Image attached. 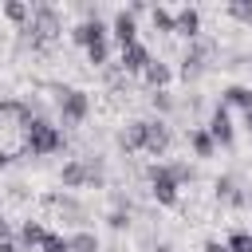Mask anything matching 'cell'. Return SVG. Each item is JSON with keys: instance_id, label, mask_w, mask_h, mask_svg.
I'll return each instance as SVG.
<instances>
[{"instance_id": "cell-1", "label": "cell", "mask_w": 252, "mask_h": 252, "mask_svg": "<svg viewBox=\"0 0 252 252\" xmlns=\"http://www.w3.org/2000/svg\"><path fill=\"white\" fill-rule=\"evenodd\" d=\"M63 146H67V138L51 118H28L24 130H20V154L47 158V154H59Z\"/></svg>"}, {"instance_id": "cell-2", "label": "cell", "mask_w": 252, "mask_h": 252, "mask_svg": "<svg viewBox=\"0 0 252 252\" xmlns=\"http://www.w3.org/2000/svg\"><path fill=\"white\" fill-rule=\"evenodd\" d=\"M20 32H24V39L32 43V51H47L51 39L63 32V16H59L55 4H32V20H28V28H20Z\"/></svg>"}, {"instance_id": "cell-3", "label": "cell", "mask_w": 252, "mask_h": 252, "mask_svg": "<svg viewBox=\"0 0 252 252\" xmlns=\"http://www.w3.org/2000/svg\"><path fill=\"white\" fill-rule=\"evenodd\" d=\"M55 114L63 118V126H79L91 114V94L79 87H55Z\"/></svg>"}, {"instance_id": "cell-4", "label": "cell", "mask_w": 252, "mask_h": 252, "mask_svg": "<svg viewBox=\"0 0 252 252\" xmlns=\"http://www.w3.org/2000/svg\"><path fill=\"white\" fill-rule=\"evenodd\" d=\"M146 181H150V197H154L158 205L173 209V205L181 201V185L173 181V173H169V165H165V161H154V165L146 169Z\"/></svg>"}, {"instance_id": "cell-5", "label": "cell", "mask_w": 252, "mask_h": 252, "mask_svg": "<svg viewBox=\"0 0 252 252\" xmlns=\"http://www.w3.org/2000/svg\"><path fill=\"white\" fill-rule=\"evenodd\" d=\"M169 146H173V126H169V118H142V154L165 158Z\"/></svg>"}, {"instance_id": "cell-6", "label": "cell", "mask_w": 252, "mask_h": 252, "mask_svg": "<svg viewBox=\"0 0 252 252\" xmlns=\"http://www.w3.org/2000/svg\"><path fill=\"white\" fill-rule=\"evenodd\" d=\"M213 51H217V43L213 39H193L189 47H185V55H181V79L185 83H197L205 71H209V59H213Z\"/></svg>"}, {"instance_id": "cell-7", "label": "cell", "mask_w": 252, "mask_h": 252, "mask_svg": "<svg viewBox=\"0 0 252 252\" xmlns=\"http://www.w3.org/2000/svg\"><path fill=\"white\" fill-rule=\"evenodd\" d=\"M67 35H71V43H75V47H83V51H87V47H94V43L110 39V24H106V20H79Z\"/></svg>"}, {"instance_id": "cell-8", "label": "cell", "mask_w": 252, "mask_h": 252, "mask_svg": "<svg viewBox=\"0 0 252 252\" xmlns=\"http://www.w3.org/2000/svg\"><path fill=\"white\" fill-rule=\"evenodd\" d=\"M154 59V51L142 43V39H134V43H126V47H118V71L130 79V75H142L146 71V63Z\"/></svg>"}, {"instance_id": "cell-9", "label": "cell", "mask_w": 252, "mask_h": 252, "mask_svg": "<svg viewBox=\"0 0 252 252\" xmlns=\"http://www.w3.org/2000/svg\"><path fill=\"white\" fill-rule=\"evenodd\" d=\"M205 130H209V138L217 142V146H224V150H232V142H236V126H232V114L217 102L213 106V114H209V122H205Z\"/></svg>"}, {"instance_id": "cell-10", "label": "cell", "mask_w": 252, "mask_h": 252, "mask_svg": "<svg viewBox=\"0 0 252 252\" xmlns=\"http://www.w3.org/2000/svg\"><path fill=\"white\" fill-rule=\"evenodd\" d=\"M110 35H114L118 47L134 43V39H138V16H134L130 8H118V12L110 16Z\"/></svg>"}, {"instance_id": "cell-11", "label": "cell", "mask_w": 252, "mask_h": 252, "mask_svg": "<svg viewBox=\"0 0 252 252\" xmlns=\"http://www.w3.org/2000/svg\"><path fill=\"white\" fill-rule=\"evenodd\" d=\"M173 35H181V39H189V43L201 39V12L189 8V4L177 8V12H173Z\"/></svg>"}, {"instance_id": "cell-12", "label": "cell", "mask_w": 252, "mask_h": 252, "mask_svg": "<svg viewBox=\"0 0 252 252\" xmlns=\"http://www.w3.org/2000/svg\"><path fill=\"white\" fill-rule=\"evenodd\" d=\"M213 193H217L220 205H232V209H244V205H248V197H244V189L236 185L232 173H220V177L213 181Z\"/></svg>"}, {"instance_id": "cell-13", "label": "cell", "mask_w": 252, "mask_h": 252, "mask_svg": "<svg viewBox=\"0 0 252 252\" xmlns=\"http://www.w3.org/2000/svg\"><path fill=\"white\" fill-rule=\"evenodd\" d=\"M51 209H55L67 224H79V228L87 224V205H83V201H75L71 193H55V197H51Z\"/></svg>"}, {"instance_id": "cell-14", "label": "cell", "mask_w": 252, "mask_h": 252, "mask_svg": "<svg viewBox=\"0 0 252 252\" xmlns=\"http://www.w3.org/2000/svg\"><path fill=\"white\" fill-rule=\"evenodd\" d=\"M138 79H142L150 91H169V83H173V67H169L165 59H150L146 71H142Z\"/></svg>"}, {"instance_id": "cell-15", "label": "cell", "mask_w": 252, "mask_h": 252, "mask_svg": "<svg viewBox=\"0 0 252 252\" xmlns=\"http://www.w3.org/2000/svg\"><path fill=\"white\" fill-rule=\"evenodd\" d=\"M217 102H220L224 110H240V114H244V110L252 106V83H228Z\"/></svg>"}, {"instance_id": "cell-16", "label": "cell", "mask_w": 252, "mask_h": 252, "mask_svg": "<svg viewBox=\"0 0 252 252\" xmlns=\"http://www.w3.org/2000/svg\"><path fill=\"white\" fill-rule=\"evenodd\" d=\"M43 236H47L43 220H32V217H28V220L20 224V232H16V244H20V252H39Z\"/></svg>"}, {"instance_id": "cell-17", "label": "cell", "mask_w": 252, "mask_h": 252, "mask_svg": "<svg viewBox=\"0 0 252 252\" xmlns=\"http://www.w3.org/2000/svg\"><path fill=\"white\" fill-rule=\"evenodd\" d=\"M59 185H63V189H87V161H83V158H71V161L59 169Z\"/></svg>"}, {"instance_id": "cell-18", "label": "cell", "mask_w": 252, "mask_h": 252, "mask_svg": "<svg viewBox=\"0 0 252 252\" xmlns=\"http://www.w3.org/2000/svg\"><path fill=\"white\" fill-rule=\"evenodd\" d=\"M118 150L122 154H142V118H134L118 130Z\"/></svg>"}, {"instance_id": "cell-19", "label": "cell", "mask_w": 252, "mask_h": 252, "mask_svg": "<svg viewBox=\"0 0 252 252\" xmlns=\"http://www.w3.org/2000/svg\"><path fill=\"white\" fill-rule=\"evenodd\" d=\"M185 142H189V150H193V158H213V154H217V142L209 138V130H205V126H193Z\"/></svg>"}, {"instance_id": "cell-20", "label": "cell", "mask_w": 252, "mask_h": 252, "mask_svg": "<svg viewBox=\"0 0 252 252\" xmlns=\"http://www.w3.org/2000/svg\"><path fill=\"white\" fill-rule=\"evenodd\" d=\"M67 248L71 252H102V240L91 228H75V232H67Z\"/></svg>"}, {"instance_id": "cell-21", "label": "cell", "mask_w": 252, "mask_h": 252, "mask_svg": "<svg viewBox=\"0 0 252 252\" xmlns=\"http://www.w3.org/2000/svg\"><path fill=\"white\" fill-rule=\"evenodd\" d=\"M0 12H4V20L16 24V28H28V20H32V4H24V0H4Z\"/></svg>"}, {"instance_id": "cell-22", "label": "cell", "mask_w": 252, "mask_h": 252, "mask_svg": "<svg viewBox=\"0 0 252 252\" xmlns=\"http://www.w3.org/2000/svg\"><path fill=\"white\" fill-rule=\"evenodd\" d=\"M83 161H87V189H102L106 185V161L98 154H87Z\"/></svg>"}, {"instance_id": "cell-23", "label": "cell", "mask_w": 252, "mask_h": 252, "mask_svg": "<svg viewBox=\"0 0 252 252\" xmlns=\"http://www.w3.org/2000/svg\"><path fill=\"white\" fill-rule=\"evenodd\" d=\"M224 16L236 20V24H244V28L252 32V0H232V4H224Z\"/></svg>"}, {"instance_id": "cell-24", "label": "cell", "mask_w": 252, "mask_h": 252, "mask_svg": "<svg viewBox=\"0 0 252 252\" xmlns=\"http://www.w3.org/2000/svg\"><path fill=\"white\" fill-rule=\"evenodd\" d=\"M150 24H154V32H161V35H173V12H169V8L154 4V8H150Z\"/></svg>"}, {"instance_id": "cell-25", "label": "cell", "mask_w": 252, "mask_h": 252, "mask_svg": "<svg viewBox=\"0 0 252 252\" xmlns=\"http://www.w3.org/2000/svg\"><path fill=\"white\" fill-rule=\"evenodd\" d=\"M150 106H154V118H169L177 102H173L169 91H150Z\"/></svg>"}, {"instance_id": "cell-26", "label": "cell", "mask_w": 252, "mask_h": 252, "mask_svg": "<svg viewBox=\"0 0 252 252\" xmlns=\"http://www.w3.org/2000/svg\"><path fill=\"white\" fill-rule=\"evenodd\" d=\"M87 63H91L94 71H102V67L110 63V39H102V43H94V47H87Z\"/></svg>"}, {"instance_id": "cell-27", "label": "cell", "mask_w": 252, "mask_h": 252, "mask_svg": "<svg viewBox=\"0 0 252 252\" xmlns=\"http://www.w3.org/2000/svg\"><path fill=\"white\" fill-rule=\"evenodd\" d=\"M165 165H169V173H173L177 185H193V181H197V169H193L189 161H165Z\"/></svg>"}, {"instance_id": "cell-28", "label": "cell", "mask_w": 252, "mask_h": 252, "mask_svg": "<svg viewBox=\"0 0 252 252\" xmlns=\"http://www.w3.org/2000/svg\"><path fill=\"white\" fill-rule=\"evenodd\" d=\"M228 252H252V232L248 228H236V232H228Z\"/></svg>"}, {"instance_id": "cell-29", "label": "cell", "mask_w": 252, "mask_h": 252, "mask_svg": "<svg viewBox=\"0 0 252 252\" xmlns=\"http://www.w3.org/2000/svg\"><path fill=\"white\" fill-rule=\"evenodd\" d=\"M39 252H71V248H67V232H51V228H47Z\"/></svg>"}, {"instance_id": "cell-30", "label": "cell", "mask_w": 252, "mask_h": 252, "mask_svg": "<svg viewBox=\"0 0 252 252\" xmlns=\"http://www.w3.org/2000/svg\"><path fill=\"white\" fill-rule=\"evenodd\" d=\"M0 240H12V220L0 213Z\"/></svg>"}, {"instance_id": "cell-31", "label": "cell", "mask_w": 252, "mask_h": 252, "mask_svg": "<svg viewBox=\"0 0 252 252\" xmlns=\"http://www.w3.org/2000/svg\"><path fill=\"white\" fill-rule=\"evenodd\" d=\"M201 252H228V244H224V240H205Z\"/></svg>"}, {"instance_id": "cell-32", "label": "cell", "mask_w": 252, "mask_h": 252, "mask_svg": "<svg viewBox=\"0 0 252 252\" xmlns=\"http://www.w3.org/2000/svg\"><path fill=\"white\" fill-rule=\"evenodd\" d=\"M12 158H16V154H12V150H8V146H4V142H0V169H4V165H8V161H12Z\"/></svg>"}, {"instance_id": "cell-33", "label": "cell", "mask_w": 252, "mask_h": 252, "mask_svg": "<svg viewBox=\"0 0 252 252\" xmlns=\"http://www.w3.org/2000/svg\"><path fill=\"white\" fill-rule=\"evenodd\" d=\"M0 252H20V244L16 240H0Z\"/></svg>"}, {"instance_id": "cell-34", "label": "cell", "mask_w": 252, "mask_h": 252, "mask_svg": "<svg viewBox=\"0 0 252 252\" xmlns=\"http://www.w3.org/2000/svg\"><path fill=\"white\" fill-rule=\"evenodd\" d=\"M244 130H248V134H252V106H248V110H244Z\"/></svg>"}, {"instance_id": "cell-35", "label": "cell", "mask_w": 252, "mask_h": 252, "mask_svg": "<svg viewBox=\"0 0 252 252\" xmlns=\"http://www.w3.org/2000/svg\"><path fill=\"white\" fill-rule=\"evenodd\" d=\"M154 252H177V248H173V244H158Z\"/></svg>"}, {"instance_id": "cell-36", "label": "cell", "mask_w": 252, "mask_h": 252, "mask_svg": "<svg viewBox=\"0 0 252 252\" xmlns=\"http://www.w3.org/2000/svg\"><path fill=\"white\" fill-rule=\"evenodd\" d=\"M244 197H248V209H252V189H244Z\"/></svg>"}]
</instances>
